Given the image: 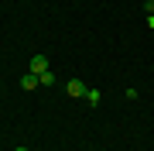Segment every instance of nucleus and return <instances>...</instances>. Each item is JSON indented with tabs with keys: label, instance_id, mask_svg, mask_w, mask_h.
<instances>
[{
	"label": "nucleus",
	"instance_id": "0eeeda50",
	"mask_svg": "<svg viewBox=\"0 0 154 151\" xmlns=\"http://www.w3.org/2000/svg\"><path fill=\"white\" fill-rule=\"evenodd\" d=\"M147 28H151V31H154V14H151V17H147Z\"/></svg>",
	"mask_w": 154,
	"mask_h": 151
},
{
	"label": "nucleus",
	"instance_id": "39448f33",
	"mask_svg": "<svg viewBox=\"0 0 154 151\" xmlns=\"http://www.w3.org/2000/svg\"><path fill=\"white\" fill-rule=\"evenodd\" d=\"M38 79H41V86H55V76H51V72H41Z\"/></svg>",
	"mask_w": 154,
	"mask_h": 151
},
{
	"label": "nucleus",
	"instance_id": "7ed1b4c3",
	"mask_svg": "<svg viewBox=\"0 0 154 151\" xmlns=\"http://www.w3.org/2000/svg\"><path fill=\"white\" fill-rule=\"evenodd\" d=\"M34 86H41V79L34 76V72H28V76H21V90H34Z\"/></svg>",
	"mask_w": 154,
	"mask_h": 151
},
{
	"label": "nucleus",
	"instance_id": "20e7f679",
	"mask_svg": "<svg viewBox=\"0 0 154 151\" xmlns=\"http://www.w3.org/2000/svg\"><path fill=\"white\" fill-rule=\"evenodd\" d=\"M82 100H86L89 106H96V103H99V90H86V96H82Z\"/></svg>",
	"mask_w": 154,
	"mask_h": 151
},
{
	"label": "nucleus",
	"instance_id": "6e6552de",
	"mask_svg": "<svg viewBox=\"0 0 154 151\" xmlns=\"http://www.w3.org/2000/svg\"><path fill=\"white\" fill-rule=\"evenodd\" d=\"M14 151H28V148H14Z\"/></svg>",
	"mask_w": 154,
	"mask_h": 151
},
{
	"label": "nucleus",
	"instance_id": "423d86ee",
	"mask_svg": "<svg viewBox=\"0 0 154 151\" xmlns=\"http://www.w3.org/2000/svg\"><path fill=\"white\" fill-rule=\"evenodd\" d=\"M144 11H147V17L154 14V0H147V4H144Z\"/></svg>",
	"mask_w": 154,
	"mask_h": 151
},
{
	"label": "nucleus",
	"instance_id": "f03ea898",
	"mask_svg": "<svg viewBox=\"0 0 154 151\" xmlns=\"http://www.w3.org/2000/svg\"><path fill=\"white\" fill-rule=\"evenodd\" d=\"M31 72H34V76L48 72V58H45V55H34V58H31Z\"/></svg>",
	"mask_w": 154,
	"mask_h": 151
},
{
	"label": "nucleus",
	"instance_id": "f257e3e1",
	"mask_svg": "<svg viewBox=\"0 0 154 151\" xmlns=\"http://www.w3.org/2000/svg\"><path fill=\"white\" fill-rule=\"evenodd\" d=\"M86 90H89V86L82 83V79H69V86H65V93L72 96V100H75V96H86Z\"/></svg>",
	"mask_w": 154,
	"mask_h": 151
}]
</instances>
